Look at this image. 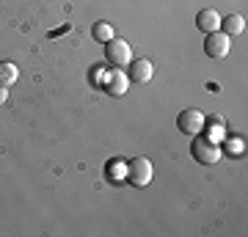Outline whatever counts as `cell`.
<instances>
[{"instance_id":"cell-1","label":"cell","mask_w":248,"mask_h":237,"mask_svg":"<svg viewBox=\"0 0 248 237\" xmlns=\"http://www.w3.org/2000/svg\"><path fill=\"white\" fill-rule=\"evenodd\" d=\"M190 152H193V158L204 166H213L221 160V146L215 143V141L204 138V135H193V143H190Z\"/></svg>"},{"instance_id":"cell-2","label":"cell","mask_w":248,"mask_h":237,"mask_svg":"<svg viewBox=\"0 0 248 237\" xmlns=\"http://www.w3.org/2000/svg\"><path fill=\"white\" fill-rule=\"evenodd\" d=\"M152 174H155V168H152V163L146 158H133L130 163H127V174H124V179L130 185H135V188H143V185L152 182Z\"/></svg>"},{"instance_id":"cell-3","label":"cell","mask_w":248,"mask_h":237,"mask_svg":"<svg viewBox=\"0 0 248 237\" xmlns=\"http://www.w3.org/2000/svg\"><path fill=\"white\" fill-rule=\"evenodd\" d=\"M105 58L110 66H130L133 61V50H130V44L124 42V39H110L105 42Z\"/></svg>"},{"instance_id":"cell-4","label":"cell","mask_w":248,"mask_h":237,"mask_svg":"<svg viewBox=\"0 0 248 237\" xmlns=\"http://www.w3.org/2000/svg\"><path fill=\"white\" fill-rule=\"evenodd\" d=\"M232 50V36H226L223 31H213V33H207V39H204V53L210 55V58H215V61H221V58H226Z\"/></svg>"},{"instance_id":"cell-5","label":"cell","mask_w":248,"mask_h":237,"mask_svg":"<svg viewBox=\"0 0 248 237\" xmlns=\"http://www.w3.org/2000/svg\"><path fill=\"white\" fill-rule=\"evenodd\" d=\"M177 127L179 132H185V135H199L204 130V116L199 108H187L182 113L177 116Z\"/></svg>"},{"instance_id":"cell-6","label":"cell","mask_w":248,"mask_h":237,"mask_svg":"<svg viewBox=\"0 0 248 237\" xmlns=\"http://www.w3.org/2000/svg\"><path fill=\"white\" fill-rule=\"evenodd\" d=\"M152 75H155V63H152V61H146V58L130 61V72H127V78L133 80V83H149Z\"/></svg>"},{"instance_id":"cell-7","label":"cell","mask_w":248,"mask_h":237,"mask_svg":"<svg viewBox=\"0 0 248 237\" xmlns=\"http://www.w3.org/2000/svg\"><path fill=\"white\" fill-rule=\"evenodd\" d=\"M196 25H199V31H204V33L221 31V14L215 9H202L196 14Z\"/></svg>"},{"instance_id":"cell-8","label":"cell","mask_w":248,"mask_h":237,"mask_svg":"<svg viewBox=\"0 0 248 237\" xmlns=\"http://www.w3.org/2000/svg\"><path fill=\"white\" fill-rule=\"evenodd\" d=\"M127 86H130V78H127L122 69H113L110 75H108V80H105V91L108 94H113V97H122L124 91H127Z\"/></svg>"},{"instance_id":"cell-9","label":"cell","mask_w":248,"mask_h":237,"mask_svg":"<svg viewBox=\"0 0 248 237\" xmlns=\"http://www.w3.org/2000/svg\"><path fill=\"white\" fill-rule=\"evenodd\" d=\"M221 31L226 36H240L246 31V19L240 14H229V17H221Z\"/></svg>"},{"instance_id":"cell-10","label":"cell","mask_w":248,"mask_h":237,"mask_svg":"<svg viewBox=\"0 0 248 237\" xmlns=\"http://www.w3.org/2000/svg\"><path fill=\"white\" fill-rule=\"evenodd\" d=\"M19 78V69H17V63H11V61H0V86H14Z\"/></svg>"},{"instance_id":"cell-11","label":"cell","mask_w":248,"mask_h":237,"mask_svg":"<svg viewBox=\"0 0 248 237\" xmlns=\"http://www.w3.org/2000/svg\"><path fill=\"white\" fill-rule=\"evenodd\" d=\"M91 36L97 39V42H110L113 39V25L110 22H105V19H99V22H94V28H91Z\"/></svg>"},{"instance_id":"cell-12","label":"cell","mask_w":248,"mask_h":237,"mask_svg":"<svg viewBox=\"0 0 248 237\" xmlns=\"http://www.w3.org/2000/svg\"><path fill=\"white\" fill-rule=\"evenodd\" d=\"M6 99H9V88H6V86H0V105H3Z\"/></svg>"}]
</instances>
